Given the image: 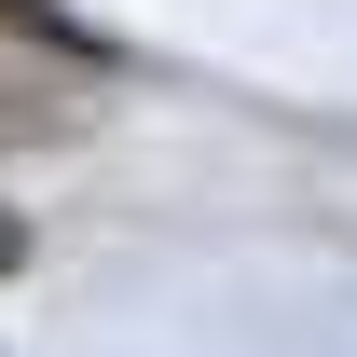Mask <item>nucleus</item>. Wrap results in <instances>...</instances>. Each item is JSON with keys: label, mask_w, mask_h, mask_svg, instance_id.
Instances as JSON below:
<instances>
[{"label": "nucleus", "mask_w": 357, "mask_h": 357, "mask_svg": "<svg viewBox=\"0 0 357 357\" xmlns=\"http://www.w3.org/2000/svg\"><path fill=\"white\" fill-rule=\"evenodd\" d=\"M0 261H14V234H0Z\"/></svg>", "instance_id": "obj_1"}]
</instances>
